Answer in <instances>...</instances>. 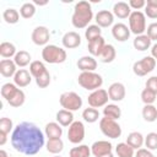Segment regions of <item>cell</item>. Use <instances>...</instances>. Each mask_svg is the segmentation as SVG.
I'll return each mask as SVG.
<instances>
[{"instance_id":"6da1fadb","label":"cell","mask_w":157,"mask_h":157,"mask_svg":"<svg viewBox=\"0 0 157 157\" xmlns=\"http://www.w3.org/2000/svg\"><path fill=\"white\" fill-rule=\"evenodd\" d=\"M11 145L17 152L33 156L44 146V134L34 123L22 121L12 130Z\"/></svg>"},{"instance_id":"7a4b0ae2","label":"cell","mask_w":157,"mask_h":157,"mask_svg":"<svg viewBox=\"0 0 157 157\" xmlns=\"http://www.w3.org/2000/svg\"><path fill=\"white\" fill-rule=\"evenodd\" d=\"M92 20H93V11L91 4L85 0L76 2L74 7V13L71 16L72 26L77 29L87 28Z\"/></svg>"},{"instance_id":"3957f363","label":"cell","mask_w":157,"mask_h":157,"mask_svg":"<svg viewBox=\"0 0 157 157\" xmlns=\"http://www.w3.org/2000/svg\"><path fill=\"white\" fill-rule=\"evenodd\" d=\"M66 58V50L55 44H48L42 49V59L48 64H61Z\"/></svg>"},{"instance_id":"277c9868","label":"cell","mask_w":157,"mask_h":157,"mask_svg":"<svg viewBox=\"0 0 157 157\" xmlns=\"http://www.w3.org/2000/svg\"><path fill=\"white\" fill-rule=\"evenodd\" d=\"M77 82L82 88H85L87 91H96L102 87L103 77L94 71H86V72H81L78 75Z\"/></svg>"},{"instance_id":"5b68a950","label":"cell","mask_w":157,"mask_h":157,"mask_svg":"<svg viewBox=\"0 0 157 157\" xmlns=\"http://www.w3.org/2000/svg\"><path fill=\"white\" fill-rule=\"evenodd\" d=\"M146 16L141 11H132L129 16V29L135 36L145 34L146 32Z\"/></svg>"},{"instance_id":"8992f818","label":"cell","mask_w":157,"mask_h":157,"mask_svg":"<svg viewBox=\"0 0 157 157\" xmlns=\"http://www.w3.org/2000/svg\"><path fill=\"white\" fill-rule=\"evenodd\" d=\"M59 103L63 107V109L75 112L82 107V98L76 92H64L59 97Z\"/></svg>"},{"instance_id":"52a82bcc","label":"cell","mask_w":157,"mask_h":157,"mask_svg":"<svg viewBox=\"0 0 157 157\" xmlns=\"http://www.w3.org/2000/svg\"><path fill=\"white\" fill-rule=\"evenodd\" d=\"M99 129L102 134L109 139H118L121 135V128L117 123V120L108 119V118H102L99 120Z\"/></svg>"},{"instance_id":"ba28073f","label":"cell","mask_w":157,"mask_h":157,"mask_svg":"<svg viewBox=\"0 0 157 157\" xmlns=\"http://www.w3.org/2000/svg\"><path fill=\"white\" fill-rule=\"evenodd\" d=\"M156 67V59L152 58L151 55L142 58L139 61H135L132 65V71L136 76H146L147 74H150L151 71H153Z\"/></svg>"},{"instance_id":"9c48e42d","label":"cell","mask_w":157,"mask_h":157,"mask_svg":"<svg viewBox=\"0 0 157 157\" xmlns=\"http://www.w3.org/2000/svg\"><path fill=\"white\" fill-rule=\"evenodd\" d=\"M108 101H109L108 91H105L104 88H98L96 91H92L87 97V102L90 107L96 109L101 107H105L108 104Z\"/></svg>"},{"instance_id":"30bf717a","label":"cell","mask_w":157,"mask_h":157,"mask_svg":"<svg viewBox=\"0 0 157 157\" xmlns=\"http://www.w3.org/2000/svg\"><path fill=\"white\" fill-rule=\"evenodd\" d=\"M85 139V125L80 120H75L67 130V140L74 145H80Z\"/></svg>"},{"instance_id":"8fae6325","label":"cell","mask_w":157,"mask_h":157,"mask_svg":"<svg viewBox=\"0 0 157 157\" xmlns=\"http://www.w3.org/2000/svg\"><path fill=\"white\" fill-rule=\"evenodd\" d=\"M31 38H32V42L36 45H44L45 47V45H48L49 38H50L49 29L45 26H37L32 31Z\"/></svg>"},{"instance_id":"7c38bea8","label":"cell","mask_w":157,"mask_h":157,"mask_svg":"<svg viewBox=\"0 0 157 157\" xmlns=\"http://www.w3.org/2000/svg\"><path fill=\"white\" fill-rule=\"evenodd\" d=\"M125 86L121 82H113L109 87H108V96L109 99H112L113 102H120L125 98Z\"/></svg>"},{"instance_id":"4fadbf2b","label":"cell","mask_w":157,"mask_h":157,"mask_svg":"<svg viewBox=\"0 0 157 157\" xmlns=\"http://www.w3.org/2000/svg\"><path fill=\"white\" fill-rule=\"evenodd\" d=\"M112 150H113V145L109 141H105V140L96 141L91 146V152L94 157H101V156L108 155V153L112 152Z\"/></svg>"},{"instance_id":"5bb4252c","label":"cell","mask_w":157,"mask_h":157,"mask_svg":"<svg viewBox=\"0 0 157 157\" xmlns=\"http://www.w3.org/2000/svg\"><path fill=\"white\" fill-rule=\"evenodd\" d=\"M94 21H96V25L99 26L101 28H107V27H110L113 25L114 15L109 10H101L96 13Z\"/></svg>"},{"instance_id":"9a60e30c","label":"cell","mask_w":157,"mask_h":157,"mask_svg":"<svg viewBox=\"0 0 157 157\" xmlns=\"http://www.w3.org/2000/svg\"><path fill=\"white\" fill-rule=\"evenodd\" d=\"M130 29L126 25L119 22V23H115L113 27H112V36L115 40L118 42H125L129 39L130 37Z\"/></svg>"},{"instance_id":"2e32d148","label":"cell","mask_w":157,"mask_h":157,"mask_svg":"<svg viewBox=\"0 0 157 157\" xmlns=\"http://www.w3.org/2000/svg\"><path fill=\"white\" fill-rule=\"evenodd\" d=\"M61 43H63V47L64 48H66V49H74V48H77L81 44V37H80V34L77 32L70 31V32H66L63 36Z\"/></svg>"},{"instance_id":"e0dca14e","label":"cell","mask_w":157,"mask_h":157,"mask_svg":"<svg viewBox=\"0 0 157 157\" xmlns=\"http://www.w3.org/2000/svg\"><path fill=\"white\" fill-rule=\"evenodd\" d=\"M32 81V75L28 70L26 69H18L17 72L13 76V83L18 87V88H23L27 87Z\"/></svg>"},{"instance_id":"ac0fdd59","label":"cell","mask_w":157,"mask_h":157,"mask_svg":"<svg viewBox=\"0 0 157 157\" xmlns=\"http://www.w3.org/2000/svg\"><path fill=\"white\" fill-rule=\"evenodd\" d=\"M77 67L81 70V72H86V71H94L97 69V60L92 56V55H85L81 56L77 63H76Z\"/></svg>"},{"instance_id":"d6986e66","label":"cell","mask_w":157,"mask_h":157,"mask_svg":"<svg viewBox=\"0 0 157 157\" xmlns=\"http://www.w3.org/2000/svg\"><path fill=\"white\" fill-rule=\"evenodd\" d=\"M17 65L15 64L13 60L11 59H2L0 61V74L4 77H13L15 74L17 72Z\"/></svg>"},{"instance_id":"ffe728a7","label":"cell","mask_w":157,"mask_h":157,"mask_svg":"<svg viewBox=\"0 0 157 157\" xmlns=\"http://www.w3.org/2000/svg\"><path fill=\"white\" fill-rule=\"evenodd\" d=\"M131 12V7L125 1H118L113 6V15L118 18H129Z\"/></svg>"},{"instance_id":"44dd1931","label":"cell","mask_w":157,"mask_h":157,"mask_svg":"<svg viewBox=\"0 0 157 157\" xmlns=\"http://www.w3.org/2000/svg\"><path fill=\"white\" fill-rule=\"evenodd\" d=\"M44 134L45 136L49 139H60L61 135H63V128L59 123L56 121H50L45 125V129H44Z\"/></svg>"},{"instance_id":"7402d4cb","label":"cell","mask_w":157,"mask_h":157,"mask_svg":"<svg viewBox=\"0 0 157 157\" xmlns=\"http://www.w3.org/2000/svg\"><path fill=\"white\" fill-rule=\"evenodd\" d=\"M104 45H105V40H104V38L101 36V37H97V38L92 39L91 42H88L87 49H88V52H90V54H91L92 56H99V54H101V52L103 50Z\"/></svg>"},{"instance_id":"603a6c76","label":"cell","mask_w":157,"mask_h":157,"mask_svg":"<svg viewBox=\"0 0 157 157\" xmlns=\"http://www.w3.org/2000/svg\"><path fill=\"white\" fill-rule=\"evenodd\" d=\"M56 123H59L61 126H70L75 120H74V114L70 110L66 109H60L58 110L56 115H55Z\"/></svg>"},{"instance_id":"cb8c5ba5","label":"cell","mask_w":157,"mask_h":157,"mask_svg":"<svg viewBox=\"0 0 157 157\" xmlns=\"http://www.w3.org/2000/svg\"><path fill=\"white\" fill-rule=\"evenodd\" d=\"M126 144L129 146H131L134 150H139L142 147V145L145 144V137L142 136L141 132L139 131H132L126 137Z\"/></svg>"},{"instance_id":"d4e9b609","label":"cell","mask_w":157,"mask_h":157,"mask_svg":"<svg viewBox=\"0 0 157 157\" xmlns=\"http://www.w3.org/2000/svg\"><path fill=\"white\" fill-rule=\"evenodd\" d=\"M115 56H117V52H115L114 45L105 44L104 48H103V50L101 52L98 59H99V61H102L104 64H108V63H112L115 59Z\"/></svg>"},{"instance_id":"484cf974","label":"cell","mask_w":157,"mask_h":157,"mask_svg":"<svg viewBox=\"0 0 157 157\" xmlns=\"http://www.w3.org/2000/svg\"><path fill=\"white\" fill-rule=\"evenodd\" d=\"M151 39L147 37V34H141V36H136L134 42H132V45L136 50L139 52H145L147 49L151 48Z\"/></svg>"},{"instance_id":"4316f807","label":"cell","mask_w":157,"mask_h":157,"mask_svg":"<svg viewBox=\"0 0 157 157\" xmlns=\"http://www.w3.org/2000/svg\"><path fill=\"white\" fill-rule=\"evenodd\" d=\"M103 115L104 118L108 119H113V120H118L121 117V109L119 105L112 103V104H107L103 108Z\"/></svg>"},{"instance_id":"83f0119b","label":"cell","mask_w":157,"mask_h":157,"mask_svg":"<svg viewBox=\"0 0 157 157\" xmlns=\"http://www.w3.org/2000/svg\"><path fill=\"white\" fill-rule=\"evenodd\" d=\"M18 87L15 85V83H11V82H6L1 86V97L4 99H6V102H9L17 92H18Z\"/></svg>"},{"instance_id":"f1b7e54d","label":"cell","mask_w":157,"mask_h":157,"mask_svg":"<svg viewBox=\"0 0 157 157\" xmlns=\"http://www.w3.org/2000/svg\"><path fill=\"white\" fill-rule=\"evenodd\" d=\"M31 54L26 50H20L16 53V55L13 56V61L18 67H25L27 65H31Z\"/></svg>"},{"instance_id":"f546056e","label":"cell","mask_w":157,"mask_h":157,"mask_svg":"<svg viewBox=\"0 0 157 157\" xmlns=\"http://www.w3.org/2000/svg\"><path fill=\"white\" fill-rule=\"evenodd\" d=\"M142 118L147 123H153L157 120V107L153 104H145L142 108Z\"/></svg>"},{"instance_id":"4dcf8cb0","label":"cell","mask_w":157,"mask_h":157,"mask_svg":"<svg viewBox=\"0 0 157 157\" xmlns=\"http://www.w3.org/2000/svg\"><path fill=\"white\" fill-rule=\"evenodd\" d=\"M64 150V142L61 139H49L47 141V151L52 155H58Z\"/></svg>"},{"instance_id":"1f68e13d","label":"cell","mask_w":157,"mask_h":157,"mask_svg":"<svg viewBox=\"0 0 157 157\" xmlns=\"http://www.w3.org/2000/svg\"><path fill=\"white\" fill-rule=\"evenodd\" d=\"M91 155V147L87 145H78L69 151V157H90Z\"/></svg>"},{"instance_id":"d6a6232c","label":"cell","mask_w":157,"mask_h":157,"mask_svg":"<svg viewBox=\"0 0 157 157\" xmlns=\"http://www.w3.org/2000/svg\"><path fill=\"white\" fill-rule=\"evenodd\" d=\"M16 47L11 42H2L0 44V55L4 59H10L16 55Z\"/></svg>"},{"instance_id":"836d02e7","label":"cell","mask_w":157,"mask_h":157,"mask_svg":"<svg viewBox=\"0 0 157 157\" xmlns=\"http://www.w3.org/2000/svg\"><path fill=\"white\" fill-rule=\"evenodd\" d=\"M115 153L118 157H134L135 150L126 142H119L115 147Z\"/></svg>"},{"instance_id":"e575fe53","label":"cell","mask_w":157,"mask_h":157,"mask_svg":"<svg viewBox=\"0 0 157 157\" xmlns=\"http://www.w3.org/2000/svg\"><path fill=\"white\" fill-rule=\"evenodd\" d=\"M2 18L6 23L9 25H15L20 21V12L16 10V9H12V7H9L6 9L4 12H2Z\"/></svg>"},{"instance_id":"d590c367","label":"cell","mask_w":157,"mask_h":157,"mask_svg":"<svg viewBox=\"0 0 157 157\" xmlns=\"http://www.w3.org/2000/svg\"><path fill=\"white\" fill-rule=\"evenodd\" d=\"M45 71H47L45 65H44L42 61H39V60H34V61H32L31 65H29V72H31L32 77H34V78L39 77V76H40L42 74H44Z\"/></svg>"},{"instance_id":"8d00e7d4","label":"cell","mask_w":157,"mask_h":157,"mask_svg":"<svg viewBox=\"0 0 157 157\" xmlns=\"http://www.w3.org/2000/svg\"><path fill=\"white\" fill-rule=\"evenodd\" d=\"M82 118H83V120L86 123H90V124L96 123L98 120V118H99V112H98V109L92 108V107L86 108L82 112Z\"/></svg>"},{"instance_id":"74e56055","label":"cell","mask_w":157,"mask_h":157,"mask_svg":"<svg viewBox=\"0 0 157 157\" xmlns=\"http://www.w3.org/2000/svg\"><path fill=\"white\" fill-rule=\"evenodd\" d=\"M36 13V5L33 2H25L20 7V15L23 18H32Z\"/></svg>"},{"instance_id":"f35d334b","label":"cell","mask_w":157,"mask_h":157,"mask_svg":"<svg viewBox=\"0 0 157 157\" xmlns=\"http://www.w3.org/2000/svg\"><path fill=\"white\" fill-rule=\"evenodd\" d=\"M101 36H102V29L97 25H90L85 31V37L87 39V43L97 37H101Z\"/></svg>"},{"instance_id":"ab89813d","label":"cell","mask_w":157,"mask_h":157,"mask_svg":"<svg viewBox=\"0 0 157 157\" xmlns=\"http://www.w3.org/2000/svg\"><path fill=\"white\" fill-rule=\"evenodd\" d=\"M145 16L148 18H157V0H147L145 6Z\"/></svg>"},{"instance_id":"60d3db41","label":"cell","mask_w":157,"mask_h":157,"mask_svg":"<svg viewBox=\"0 0 157 157\" xmlns=\"http://www.w3.org/2000/svg\"><path fill=\"white\" fill-rule=\"evenodd\" d=\"M25 101H26V94H25V92L20 88L18 90V92L7 102L11 107H13V108H18V107H21V105H23V103H25Z\"/></svg>"},{"instance_id":"b9f144b4","label":"cell","mask_w":157,"mask_h":157,"mask_svg":"<svg viewBox=\"0 0 157 157\" xmlns=\"http://www.w3.org/2000/svg\"><path fill=\"white\" fill-rule=\"evenodd\" d=\"M147 150L153 151L157 148V132H148L145 136V144H144Z\"/></svg>"},{"instance_id":"7bdbcfd3","label":"cell","mask_w":157,"mask_h":157,"mask_svg":"<svg viewBox=\"0 0 157 157\" xmlns=\"http://www.w3.org/2000/svg\"><path fill=\"white\" fill-rule=\"evenodd\" d=\"M156 97H157V93L152 92L148 88H144L141 92V101L145 104H153L156 101Z\"/></svg>"},{"instance_id":"ee69618b","label":"cell","mask_w":157,"mask_h":157,"mask_svg":"<svg viewBox=\"0 0 157 157\" xmlns=\"http://www.w3.org/2000/svg\"><path fill=\"white\" fill-rule=\"evenodd\" d=\"M36 80V85L39 87V88H45L50 85V81H52V77H50V74L49 71L47 70L44 74H42L39 77L34 78Z\"/></svg>"},{"instance_id":"f6af8a7d","label":"cell","mask_w":157,"mask_h":157,"mask_svg":"<svg viewBox=\"0 0 157 157\" xmlns=\"http://www.w3.org/2000/svg\"><path fill=\"white\" fill-rule=\"evenodd\" d=\"M13 128V124H12V120L7 117H2L0 119V132H4V134H9Z\"/></svg>"},{"instance_id":"bcb514c9","label":"cell","mask_w":157,"mask_h":157,"mask_svg":"<svg viewBox=\"0 0 157 157\" xmlns=\"http://www.w3.org/2000/svg\"><path fill=\"white\" fill-rule=\"evenodd\" d=\"M146 34L151 40H157V22H152L147 26Z\"/></svg>"},{"instance_id":"7dc6e473","label":"cell","mask_w":157,"mask_h":157,"mask_svg":"<svg viewBox=\"0 0 157 157\" xmlns=\"http://www.w3.org/2000/svg\"><path fill=\"white\" fill-rule=\"evenodd\" d=\"M146 88L151 90L152 92L157 93V76H151L146 81Z\"/></svg>"},{"instance_id":"c3c4849f","label":"cell","mask_w":157,"mask_h":157,"mask_svg":"<svg viewBox=\"0 0 157 157\" xmlns=\"http://www.w3.org/2000/svg\"><path fill=\"white\" fill-rule=\"evenodd\" d=\"M128 4H129V6H130L131 9H134L135 11H139L140 9H142V7L146 6V1H145V0H130Z\"/></svg>"},{"instance_id":"681fc988","label":"cell","mask_w":157,"mask_h":157,"mask_svg":"<svg viewBox=\"0 0 157 157\" xmlns=\"http://www.w3.org/2000/svg\"><path fill=\"white\" fill-rule=\"evenodd\" d=\"M135 157H153L152 152L147 148H139L136 150V153H135Z\"/></svg>"},{"instance_id":"f907efd6","label":"cell","mask_w":157,"mask_h":157,"mask_svg":"<svg viewBox=\"0 0 157 157\" xmlns=\"http://www.w3.org/2000/svg\"><path fill=\"white\" fill-rule=\"evenodd\" d=\"M6 140H7V135L4 132H0V146H4Z\"/></svg>"},{"instance_id":"816d5d0a","label":"cell","mask_w":157,"mask_h":157,"mask_svg":"<svg viewBox=\"0 0 157 157\" xmlns=\"http://www.w3.org/2000/svg\"><path fill=\"white\" fill-rule=\"evenodd\" d=\"M0 157H9V155H7V152L5 150H1L0 151Z\"/></svg>"},{"instance_id":"f5cc1de1","label":"cell","mask_w":157,"mask_h":157,"mask_svg":"<svg viewBox=\"0 0 157 157\" xmlns=\"http://www.w3.org/2000/svg\"><path fill=\"white\" fill-rule=\"evenodd\" d=\"M101 157H114V155L110 152V153H108V155H104V156H101Z\"/></svg>"},{"instance_id":"db71d44e","label":"cell","mask_w":157,"mask_h":157,"mask_svg":"<svg viewBox=\"0 0 157 157\" xmlns=\"http://www.w3.org/2000/svg\"><path fill=\"white\" fill-rule=\"evenodd\" d=\"M54 157H61V156H56V155H55V156H54Z\"/></svg>"},{"instance_id":"11a10c76","label":"cell","mask_w":157,"mask_h":157,"mask_svg":"<svg viewBox=\"0 0 157 157\" xmlns=\"http://www.w3.org/2000/svg\"><path fill=\"white\" fill-rule=\"evenodd\" d=\"M156 61H157V58H156Z\"/></svg>"},{"instance_id":"9f6ffc18","label":"cell","mask_w":157,"mask_h":157,"mask_svg":"<svg viewBox=\"0 0 157 157\" xmlns=\"http://www.w3.org/2000/svg\"><path fill=\"white\" fill-rule=\"evenodd\" d=\"M153 157H155V156H153Z\"/></svg>"}]
</instances>
